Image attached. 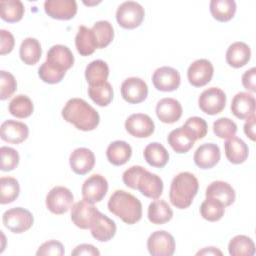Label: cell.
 <instances>
[{
  "label": "cell",
  "instance_id": "6da1fadb",
  "mask_svg": "<svg viewBox=\"0 0 256 256\" xmlns=\"http://www.w3.org/2000/svg\"><path fill=\"white\" fill-rule=\"evenodd\" d=\"M123 183L134 190H139L142 195L151 199H158L163 192V181L154 173L144 167L134 165L123 172Z\"/></svg>",
  "mask_w": 256,
  "mask_h": 256
},
{
  "label": "cell",
  "instance_id": "7a4b0ae2",
  "mask_svg": "<svg viewBox=\"0 0 256 256\" xmlns=\"http://www.w3.org/2000/svg\"><path fill=\"white\" fill-rule=\"evenodd\" d=\"M63 119L82 131L94 130L99 122V113L81 98L69 99L62 109Z\"/></svg>",
  "mask_w": 256,
  "mask_h": 256
},
{
  "label": "cell",
  "instance_id": "3957f363",
  "mask_svg": "<svg viewBox=\"0 0 256 256\" xmlns=\"http://www.w3.org/2000/svg\"><path fill=\"white\" fill-rule=\"evenodd\" d=\"M108 210L128 225L135 224L142 217V204L134 195L116 190L108 200Z\"/></svg>",
  "mask_w": 256,
  "mask_h": 256
},
{
  "label": "cell",
  "instance_id": "277c9868",
  "mask_svg": "<svg viewBox=\"0 0 256 256\" xmlns=\"http://www.w3.org/2000/svg\"><path fill=\"white\" fill-rule=\"evenodd\" d=\"M199 183L197 178L190 172H180L170 185L169 199L171 204L178 209L188 208L197 195Z\"/></svg>",
  "mask_w": 256,
  "mask_h": 256
},
{
  "label": "cell",
  "instance_id": "5b68a950",
  "mask_svg": "<svg viewBox=\"0 0 256 256\" xmlns=\"http://www.w3.org/2000/svg\"><path fill=\"white\" fill-rule=\"evenodd\" d=\"M144 16V8L135 1H125L116 10L117 23L125 29H135L140 26Z\"/></svg>",
  "mask_w": 256,
  "mask_h": 256
},
{
  "label": "cell",
  "instance_id": "8992f818",
  "mask_svg": "<svg viewBox=\"0 0 256 256\" xmlns=\"http://www.w3.org/2000/svg\"><path fill=\"white\" fill-rule=\"evenodd\" d=\"M2 221L8 230L20 234L32 227L34 218L29 210L22 207H14L3 213Z\"/></svg>",
  "mask_w": 256,
  "mask_h": 256
},
{
  "label": "cell",
  "instance_id": "52a82bcc",
  "mask_svg": "<svg viewBox=\"0 0 256 256\" xmlns=\"http://www.w3.org/2000/svg\"><path fill=\"white\" fill-rule=\"evenodd\" d=\"M73 201L74 196L67 187L55 186L46 196V207L53 214L61 215L72 207Z\"/></svg>",
  "mask_w": 256,
  "mask_h": 256
},
{
  "label": "cell",
  "instance_id": "ba28073f",
  "mask_svg": "<svg viewBox=\"0 0 256 256\" xmlns=\"http://www.w3.org/2000/svg\"><path fill=\"white\" fill-rule=\"evenodd\" d=\"M226 94L218 87L205 89L198 98L199 108L208 115H216L223 111L226 105Z\"/></svg>",
  "mask_w": 256,
  "mask_h": 256
},
{
  "label": "cell",
  "instance_id": "9c48e42d",
  "mask_svg": "<svg viewBox=\"0 0 256 256\" xmlns=\"http://www.w3.org/2000/svg\"><path fill=\"white\" fill-rule=\"evenodd\" d=\"M147 249L152 256H172L175 252L174 237L165 230L155 231L147 239Z\"/></svg>",
  "mask_w": 256,
  "mask_h": 256
},
{
  "label": "cell",
  "instance_id": "30bf717a",
  "mask_svg": "<svg viewBox=\"0 0 256 256\" xmlns=\"http://www.w3.org/2000/svg\"><path fill=\"white\" fill-rule=\"evenodd\" d=\"M100 211L86 200H80L71 207V220L80 229H90Z\"/></svg>",
  "mask_w": 256,
  "mask_h": 256
},
{
  "label": "cell",
  "instance_id": "8fae6325",
  "mask_svg": "<svg viewBox=\"0 0 256 256\" xmlns=\"http://www.w3.org/2000/svg\"><path fill=\"white\" fill-rule=\"evenodd\" d=\"M108 191V182L106 178L100 174H93L88 177L81 188L82 197L89 203L100 202Z\"/></svg>",
  "mask_w": 256,
  "mask_h": 256
},
{
  "label": "cell",
  "instance_id": "7c38bea8",
  "mask_svg": "<svg viewBox=\"0 0 256 256\" xmlns=\"http://www.w3.org/2000/svg\"><path fill=\"white\" fill-rule=\"evenodd\" d=\"M181 77L178 70L162 66L157 68L152 75V83L154 87L162 92H171L180 86Z\"/></svg>",
  "mask_w": 256,
  "mask_h": 256
},
{
  "label": "cell",
  "instance_id": "4fadbf2b",
  "mask_svg": "<svg viewBox=\"0 0 256 256\" xmlns=\"http://www.w3.org/2000/svg\"><path fill=\"white\" fill-rule=\"evenodd\" d=\"M121 95L123 99L130 104L143 102L148 95V86L146 82L139 77H129L121 84Z\"/></svg>",
  "mask_w": 256,
  "mask_h": 256
},
{
  "label": "cell",
  "instance_id": "5bb4252c",
  "mask_svg": "<svg viewBox=\"0 0 256 256\" xmlns=\"http://www.w3.org/2000/svg\"><path fill=\"white\" fill-rule=\"evenodd\" d=\"M214 74L213 64L208 59L195 60L187 70L189 83L194 87H202L208 84Z\"/></svg>",
  "mask_w": 256,
  "mask_h": 256
},
{
  "label": "cell",
  "instance_id": "9a60e30c",
  "mask_svg": "<svg viewBox=\"0 0 256 256\" xmlns=\"http://www.w3.org/2000/svg\"><path fill=\"white\" fill-rule=\"evenodd\" d=\"M126 131L136 138H147L155 130L154 121L147 114H131L125 121Z\"/></svg>",
  "mask_w": 256,
  "mask_h": 256
},
{
  "label": "cell",
  "instance_id": "2e32d148",
  "mask_svg": "<svg viewBox=\"0 0 256 256\" xmlns=\"http://www.w3.org/2000/svg\"><path fill=\"white\" fill-rule=\"evenodd\" d=\"M46 62L54 69L66 72L74 64V55L67 46L57 44L48 50Z\"/></svg>",
  "mask_w": 256,
  "mask_h": 256
},
{
  "label": "cell",
  "instance_id": "e0dca14e",
  "mask_svg": "<svg viewBox=\"0 0 256 256\" xmlns=\"http://www.w3.org/2000/svg\"><path fill=\"white\" fill-rule=\"evenodd\" d=\"M44 10L53 19L70 20L77 13V3L75 0H46Z\"/></svg>",
  "mask_w": 256,
  "mask_h": 256
},
{
  "label": "cell",
  "instance_id": "ac0fdd59",
  "mask_svg": "<svg viewBox=\"0 0 256 256\" xmlns=\"http://www.w3.org/2000/svg\"><path fill=\"white\" fill-rule=\"evenodd\" d=\"M1 139L12 144H20L25 141L29 135L28 126L20 121L8 119L1 124Z\"/></svg>",
  "mask_w": 256,
  "mask_h": 256
},
{
  "label": "cell",
  "instance_id": "d6986e66",
  "mask_svg": "<svg viewBox=\"0 0 256 256\" xmlns=\"http://www.w3.org/2000/svg\"><path fill=\"white\" fill-rule=\"evenodd\" d=\"M220 157V148L217 144L204 143L196 149L193 160L199 168L210 169L218 164Z\"/></svg>",
  "mask_w": 256,
  "mask_h": 256
},
{
  "label": "cell",
  "instance_id": "ffe728a7",
  "mask_svg": "<svg viewBox=\"0 0 256 256\" xmlns=\"http://www.w3.org/2000/svg\"><path fill=\"white\" fill-rule=\"evenodd\" d=\"M69 164L74 173L85 175L90 172L95 165L94 153L85 147L76 148L70 154Z\"/></svg>",
  "mask_w": 256,
  "mask_h": 256
},
{
  "label": "cell",
  "instance_id": "44dd1931",
  "mask_svg": "<svg viewBox=\"0 0 256 256\" xmlns=\"http://www.w3.org/2000/svg\"><path fill=\"white\" fill-rule=\"evenodd\" d=\"M230 108L235 117L248 120L255 116V98L248 92H239L233 97Z\"/></svg>",
  "mask_w": 256,
  "mask_h": 256
},
{
  "label": "cell",
  "instance_id": "7402d4cb",
  "mask_svg": "<svg viewBox=\"0 0 256 256\" xmlns=\"http://www.w3.org/2000/svg\"><path fill=\"white\" fill-rule=\"evenodd\" d=\"M181 103L174 98H163L157 102L156 115L158 119L167 124L177 122L182 116Z\"/></svg>",
  "mask_w": 256,
  "mask_h": 256
},
{
  "label": "cell",
  "instance_id": "603a6c76",
  "mask_svg": "<svg viewBox=\"0 0 256 256\" xmlns=\"http://www.w3.org/2000/svg\"><path fill=\"white\" fill-rule=\"evenodd\" d=\"M206 198H213L221 202L225 207L234 203L236 194L234 188L224 181H213L206 188Z\"/></svg>",
  "mask_w": 256,
  "mask_h": 256
},
{
  "label": "cell",
  "instance_id": "cb8c5ba5",
  "mask_svg": "<svg viewBox=\"0 0 256 256\" xmlns=\"http://www.w3.org/2000/svg\"><path fill=\"white\" fill-rule=\"evenodd\" d=\"M167 141L176 153L182 154L188 152L194 146L196 140L186 128L181 126L169 133Z\"/></svg>",
  "mask_w": 256,
  "mask_h": 256
},
{
  "label": "cell",
  "instance_id": "d4e9b609",
  "mask_svg": "<svg viewBox=\"0 0 256 256\" xmlns=\"http://www.w3.org/2000/svg\"><path fill=\"white\" fill-rule=\"evenodd\" d=\"M224 149L226 158L232 164H242L248 158L249 149L247 144L236 136L226 140L224 143Z\"/></svg>",
  "mask_w": 256,
  "mask_h": 256
},
{
  "label": "cell",
  "instance_id": "484cf974",
  "mask_svg": "<svg viewBox=\"0 0 256 256\" xmlns=\"http://www.w3.org/2000/svg\"><path fill=\"white\" fill-rule=\"evenodd\" d=\"M90 229L93 238L100 242H106L115 236L117 227L112 219L100 212Z\"/></svg>",
  "mask_w": 256,
  "mask_h": 256
},
{
  "label": "cell",
  "instance_id": "4316f807",
  "mask_svg": "<svg viewBox=\"0 0 256 256\" xmlns=\"http://www.w3.org/2000/svg\"><path fill=\"white\" fill-rule=\"evenodd\" d=\"M250 58V47L242 41L232 43L226 51V61L233 68H241L245 66Z\"/></svg>",
  "mask_w": 256,
  "mask_h": 256
},
{
  "label": "cell",
  "instance_id": "83f0119b",
  "mask_svg": "<svg viewBox=\"0 0 256 256\" xmlns=\"http://www.w3.org/2000/svg\"><path fill=\"white\" fill-rule=\"evenodd\" d=\"M132 155L131 146L122 140H116L111 142L106 150V156L108 161L115 166H121L128 162Z\"/></svg>",
  "mask_w": 256,
  "mask_h": 256
},
{
  "label": "cell",
  "instance_id": "f1b7e54d",
  "mask_svg": "<svg viewBox=\"0 0 256 256\" xmlns=\"http://www.w3.org/2000/svg\"><path fill=\"white\" fill-rule=\"evenodd\" d=\"M75 46L78 53L82 56H89L93 54L98 48L93 31L84 25L79 26L78 32L75 36Z\"/></svg>",
  "mask_w": 256,
  "mask_h": 256
},
{
  "label": "cell",
  "instance_id": "f546056e",
  "mask_svg": "<svg viewBox=\"0 0 256 256\" xmlns=\"http://www.w3.org/2000/svg\"><path fill=\"white\" fill-rule=\"evenodd\" d=\"M143 155L146 162L155 168H163L169 161L168 151L158 142L148 144L143 151Z\"/></svg>",
  "mask_w": 256,
  "mask_h": 256
},
{
  "label": "cell",
  "instance_id": "4dcf8cb0",
  "mask_svg": "<svg viewBox=\"0 0 256 256\" xmlns=\"http://www.w3.org/2000/svg\"><path fill=\"white\" fill-rule=\"evenodd\" d=\"M147 216L151 223L162 225L172 219L173 211L166 201L156 199L149 204Z\"/></svg>",
  "mask_w": 256,
  "mask_h": 256
},
{
  "label": "cell",
  "instance_id": "1f68e13d",
  "mask_svg": "<svg viewBox=\"0 0 256 256\" xmlns=\"http://www.w3.org/2000/svg\"><path fill=\"white\" fill-rule=\"evenodd\" d=\"M19 55L24 64H36L40 60L42 55V48L40 42L36 38H25L20 45Z\"/></svg>",
  "mask_w": 256,
  "mask_h": 256
},
{
  "label": "cell",
  "instance_id": "d6a6232c",
  "mask_svg": "<svg viewBox=\"0 0 256 256\" xmlns=\"http://www.w3.org/2000/svg\"><path fill=\"white\" fill-rule=\"evenodd\" d=\"M109 76V67L103 60L91 61L85 69V78L89 85H98L105 81Z\"/></svg>",
  "mask_w": 256,
  "mask_h": 256
},
{
  "label": "cell",
  "instance_id": "836d02e7",
  "mask_svg": "<svg viewBox=\"0 0 256 256\" xmlns=\"http://www.w3.org/2000/svg\"><path fill=\"white\" fill-rule=\"evenodd\" d=\"M210 13L219 22L231 20L236 13L234 0H212L210 2Z\"/></svg>",
  "mask_w": 256,
  "mask_h": 256
},
{
  "label": "cell",
  "instance_id": "e575fe53",
  "mask_svg": "<svg viewBox=\"0 0 256 256\" xmlns=\"http://www.w3.org/2000/svg\"><path fill=\"white\" fill-rule=\"evenodd\" d=\"M25 9L19 0H2L0 1V16L8 23H15L22 19Z\"/></svg>",
  "mask_w": 256,
  "mask_h": 256
},
{
  "label": "cell",
  "instance_id": "d590c367",
  "mask_svg": "<svg viewBox=\"0 0 256 256\" xmlns=\"http://www.w3.org/2000/svg\"><path fill=\"white\" fill-rule=\"evenodd\" d=\"M228 251L232 256H252L255 254V244L246 235H236L230 240Z\"/></svg>",
  "mask_w": 256,
  "mask_h": 256
},
{
  "label": "cell",
  "instance_id": "8d00e7d4",
  "mask_svg": "<svg viewBox=\"0 0 256 256\" xmlns=\"http://www.w3.org/2000/svg\"><path fill=\"white\" fill-rule=\"evenodd\" d=\"M88 95L94 103L104 107L111 103L114 92L112 85L108 81H105L98 85H89Z\"/></svg>",
  "mask_w": 256,
  "mask_h": 256
},
{
  "label": "cell",
  "instance_id": "74e56055",
  "mask_svg": "<svg viewBox=\"0 0 256 256\" xmlns=\"http://www.w3.org/2000/svg\"><path fill=\"white\" fill-rule=\"evenodd\" d=\"M8 110L11 115L16 118H27L29 117L34 110V105L32 100L23 94L16 95L9 103Z\"/></svg>",
  "mask_w": 256,
  "mask_h": 256
},
{
  "label": "cell",
  "instance_id": "f35d334b",
  "mask_svg": "<svg viewBox=\"0 0 256 256\" xmlns=\"http://www.w3.org/2000/svg\"><path fill=\"white\" fill-rule=\"evenodd\" d=\"M0 203L9 204L15 201L20 194V185L17 179L13 177L0 178Z\"/></svg>",
  "mask_w": 256,
  "mask_h": 256
},
{
  "label": "cell",
  "instance_id": "ab89813d",
  "mask_svg": "<svg viewBox=\"0 0 256 256\" xmlns=\"http://www.w3.org/2000/svg\"><path fill=\"white\" fill-rule=\"evenodd\" d=\"M91 30L94 33L99 49L107 47L114 38V29L107 20H100L94 23Z\"/></svg>",
  "mask_w": 256,
  "mask_h": 256
},
{
  "label": "cell",
  "instance_id": "60d3db41",
  "mask_svg": "<svg viewBox=\"0 0 256 256\" xmlns=\"http://www.w3.org/2000/svg\"><path fill=\"white\" fill-rule=\"evenodd\" d=\"M225 213V206L216 199L206 198L200 206V214L207 221L215 222L220 220Z\"/></svg>",
  "mask_w": 256,
  "mask_h": 256
},
{
  "label": "cell",
  "instance_id": "b9f144b4",
  "mask_svg": "<svg viewBox=\"0 0 256 256\" xmlns=\"http://www.w3.org/2000/svg\"><path fill=\"white\" fill-rule=\"evenodd\" d=\"M213 132L221 139H229L236 135L237 125L230 118L221 117L213 123Z\"/></svg>",
  "mask_w": 256,
  "mask_h": 256
},
{
  "label": "cell",
  "instance_id": "7bdbcfd3",
  "mask_svg": "<svg viewBox=\"0 0 256 256\" xmlns=\"http://www.w3.org/2000/svg\"><path fill=\"white\" fill-rule=\"evenodd\" d=\"M0 156H1V164H0V169L2 171L8 172L14 170L18 164H19V154L18 152L7 146H2L0 148Z\"/></svg>",
  "mask_w": 256,
  "mask_h": 256
},
{
  "label": "cell",
  "instance_id": "ee69618b",
  "mask_svg": "<svg viewBox=\"0 0 256 256\" xmlns=\"http://www.w3.org/2000/svg\"><path fill=\"white\" fill-rule=\"evenodd\" d=\"M183 127L186 128L193 135L195 140L204 138L208 131V125L206 121L198 116L188 118L184 123Z\"/></svg>",
  "mask_w": 256,
  "mask_h": 256
},
{
  "label": "cell",
  "instance_id": "f6af8a7d",
  "mask_svg": "<svg viewBox=\"0 0 256 256\" xmlns=\"http://www.w3.org/2000/svg\"><path fill=\"white\" fill-rule=\"evenodd\" d=\"M17 89L15 77L5 70L0 71V99L6 100L11 97Z\"/></svg>",
  "mask_w": 256,
  "mask_h": 256
},
{
  "label": "cell",
  "instance_id": "bcb514c9",
  "mask_svg": "<svg viewBox=\"0 0 256 256\" xmlns=\"http://www.w3.org/2000/svg\"><path fill=\"white\" fill-rule=\"evenodd\" d=\"M66 72H62L51 67L46 61L41 64L38 69V75L40 79L48 84H56L62 81Z\"/></svg>",
  "mask_w": 256,
  "mask_h": 256
},
{
  "label": "cell",
  "instance_id": "7dc6e473",
  "mask_svg": "<svg viewBox=\"0 0 256 256\" xmlns=\"http://www.w3.org/2000/svg\"><path fill=\"white\" fill-rule=\"evenodd\" d=\"M65 250H64V246L61 242L57 241V240H49L44 242L37 250L36 255L37 256H49V255H53V256H62L64 255Z\"/></svg>",
  "mask_w": 256,
  "mask_h": 256
},
{
  "label": "cell",
  "instance_id": "c3c4849f",
  "mask_svg": "<svg viewBox=\"0 0 256 256\" xmlns=\"http://www.w3.org/2000/svg\"><path fill=\"white\" fill-rule=\"evenodd\" d=\"M0 54L5 55L10 53L15 45L14 36L11 34V32L1 29L0 30Z\"/></svg>",
  "mask_w": 256,
  "mask_h": 256
},
{
  "label": "cell",
  "instance_id": "681fc988",
  "mask_svg": "<svg viewBox=\"0 0 256 256\" xmlns=\"http://www.w3.org/2000/svg\"><path fill=\"white\" fill-rule=\"evenodd\" d=\"M256 69L255 67L250 68L249 70L245 71L242 75V85L244 86L245 89L251 92L256 91Z\"/></svg>",
  "mask_w": 256,
  "mask_h": 256
},
{
  "label": "cell",
  "instance_id": "f907efd6",
  "mask_svg": "<svg viewBox=\"0 0 256 256\" xmlns=\"http://www.w3.org/2000/svg\"><path fill=\"white\" fill-rule=\"evenodd\" d=\"M71 255L73 256H80V255H86V256H99L100 252L99 250L91 245V244H80L78 245L72 252Z\"/></svg>",
  "mask_w": 256,
  "mask_h": 256
},
{
  "label": "cell",
  "instance_id": "816d5d0a",
  "mask_svg": "<svg viewBox=\"0 0 256 256\" xmlns=\"http://www.w3.org/2000/svg\"><path fill=\"white\" fill-rule=\"evenodd\" d=\"M244 133L252 141H255V116L249 118L244 124Z\"/></svg>",
  "mask_w": 256,
  "mask_h": 256
},
{
  "label": "cell",
  "instance_id": "f5cc1de1",
  "mask_svg": "<svg viewBox=\"0 0 256 256\" xmlns=\"http://www.w3.org/2000/svg\"><path fill=\"white\" fill-rule=\"evenodd\" d=\"M196 255H222V252L215 247H206L198 251Z\"/></svg>",
  "mask_w": 256,
  "mask_h": 256
}]
</instances>
